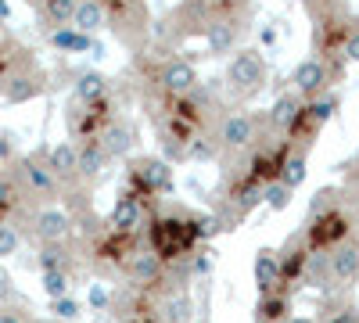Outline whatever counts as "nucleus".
Returning <instances> with one entry per match:
<instances>
[{
    "label": "nucleus",
    "instance_id": "72a5a7b5",
    "mask_svg": "<svg viewBox=\"0 0 359 323\" xmlns=\"http://www.w3.org/2000/svg\"><path fill=\"white\" fill-rule=\"evenodd\" d=\"M320 323H359V305L355 302H341L334 312H327Z\"/></svg>",
    "mask_w": 359,
    "mask_h": 323
},
{
    "label": "nucleus",
    "instance_id": "7ed1b4c3",
    "mask_svg": "<svg viewBox=\"0 0 359 323\" xmlns=\"http://www.w3.org/2000/svg\"><path fill=\"white\" fill-rule=\"evenodd\" d=\"M15 180H18V187H22L29 198H43V201H50L57 191H62V180L50 172L47 155H25V158H18Z\"/></svg>",
    "mask_w": 359,
    "mask_h": 323
},
{
    "label": "nucleus",
    "instance_id": "4c0bfd02",
    "mask_svg": "<svg viewBox=\"0 0 359 323\" xmlns=\"http://www.w3.org/2000/svg\"><path fill=\"white\" fill-rule=\"evenodd\" d=\"M345 57H348V62H359V22L348 29V40H345Z\"/></svg>",
    "mask_w": 359,
    "mask_h": 323
},
{
    "label": "nucleus",
    "instance_id": "79ce46f5",
    "mask_svg": "<svg viewBox=\"0 0 359 323\" xmlns=\"http://www.w3.org/2000/svg\"><path fill=\"white\" fill-rule=\"evenodd\" d=\"M11 18V4H8V0H0V22H8Z\"/></svg>",
    "mask_w": 359,
    "mask_h": 323
},
{
    "label": "nucleus",
    "instance_id": "2f4dec72",
    "mask_svg": "<svg viewBox=\"0 0 359 323\" xmlns=\"http://www.w3.org/2000/svg\"><path fill=\"white\" fill-rule=\"evenodd\" d=\"M18 198H22V187L15 180V172H0V212L18 205Z\"/></svg>",
    "mask_w": 359,
    "mask_h": 323
},
{
    "label": "nucleus",
    "instance_id": "4be33fe9",
    "mask_svg": "<svg viewBox=\"0 0 359 323\" xmlns=\"http://www.w3.org/2000/svg\"><path fill=\"white\" fill-rule=\"evenodd\" d=\"M306 176H309V158H306V151H291V155L284 158V165H280V176H277V180H280L284 187L298 191V187L306 184Z\"/></svg>",
    "mask_w": 359,
    "mask_h": 323
},
{
    "label": "nucleus",
    "instance_id": "c9c22d12",
    "mask_svg": "<svg viewBox=\"0 0 359 323\" xmlns=\"http://www.w3.org/2000/svg\"><path fill=\"white\" fill-rule=\"evenodd\" d=\"M212 270H216L212 248H208V252H198V255H194V262H191V273H194V277H212Z\"/></svg>",
    "mask_w": 359,
    "mask_h": 323
},
{
    "label": "nucleus",
    "instance_id": "a19ab883",
    "mask_svg": "<svg viewBox=\"0 0 359 323\" xmlns=\"http://www.w3.org/2000/svg\"><path fill=\"white\" fill-rule=\"evenodd\" d=\"M15 155V144H11V137H0V158H11Z\"/></svg>",
    "mask_w": 359,
    "mask_h": 323
},
{
    "label": "nucleus",
    "instance_id": "423d86ee",
    "mask_svg": "<svg viewBox=\"0 0 359 323\" xmlns=\"http://www.w3.org/2000/svg\"><path fill=\"white\" fill-rule=\"evenodd\" d=\"M43 90H47V79H43V72H36V69H18V72H11L4 83H0V97H4L8 104L36 101Z\"/></svg>",
    "mask_w": 359,
    "mask_h": 323
},
{
    "label": "nucleus",
    "instance_id": "c756f323",
    "mask_svg": "<svg viewBox=\"0 0 359 323\" xmlns=\"http://www.w3.org/2000/svg\"><path fill=\"white\" fill-rule=\"evenodd\" d=\"M291 198H294V191H291V187H284L280 180H273V184L266 187V194H262V205H266L269 212H284L287 205H291Z\"/></svg>",
    "mask_w": 359,
    "mask_h": 323
},
{
    "label": "nucleus",
    "instance_id": "2eb2a0df",
    "mask_svg": "<svg viewBox=\"0 0 359 323\" xmlns=\"http://www.w3.org/2000/svg\"><path fill=\"white\" fill-rule=\"evenodd\" d=\"M237 36H241V25H237L233 18H216L205 25V47L208 54H230L237 47Z\"/></svg>",
    "mask_w": 359,
    "mask_h": 323
},
{
    "label": "nucleus",
    "instance_id": "9b49d317",
    "mask_svg": "<svg viewBox=\"0 0 359 323\" xmlns=\"http://www.w3.org/2000/svg\"><path fill=\"white\" fill-rule=\"evenodd\" d=\"M158 83H162V90L169 94V97H187V94H194L198 90V72H194V65L191 62H165L162 65V76H158Z\"/></svg>",
    "mask_w": 359,
    "mask_h": 323
},
{
    "label": "nucleus",
    "instance_id": "b1692460",
    "mask_svg": "<svg viewBox=\"0 0 359 323\" xmlns=\"http://www.w3.org/2000/svg\"><path fill=\"white\" fill-rule=\"evenodd\" d=\"M104 94H108V79H104L101 72H83V76L76 79V101L97 104Z\"/></svg>",
    "mask_w": 359,
    "mask_h": 323
},
{
    "label": "nucleus",
    "instance_id": "cd10ccee",
    "mask_svg": "<svg viewBox=\"0 0 359 323\" xmlns=\"http://www.w3.org/2000/svg\"><path fill=\"white\" fill-rule=\"evenodd\" d=\"M302 115H306V123L320 133V126L331 123V115H334V101H331V97H323V101H320V97H316V101H306V111H302Z\"/></svg>",
    "mask_w": 359,
    "mask_h": 323
},
{
    "label": "nucleus",
    "instance_id": "f704fd0d",
    "mask_svg": "<svg viewBox=\"0 0 359 323\" xmlns=\"http://www.w3.org/2000/svg\"><path fill=\"white\" fill-rule=\"evenodd\" d=\"M50 312L62 319V323H72V319L79 316V302H76L72 295H65V298H57V302L50 305Z\"/></svg>",
    "mask_w": 359,
    "mask_h": 323
},
{
    "label": "nucleus",
    "instance_id": "1a4fd4ad",
    "mask_svg": "<svg viewBox=\"0 0 359 323\" xmlns=\"http://www.w3.org/2000/svg\"><path fill=\"white\" fill-rule=\"evenodd\" d=\"M33 233L43 245H65L72 233V216L65 209H57V205H47V209L33 216Z\"/></svg>",
    "mask_w": 359,
    "mask_h": 323
},
{
    "label": "nucleus",
    "instance_id": "9d476101",
    "mask_svg": "<svg viewBox=\"0 0 359 323\" xmlns=\"http://www.w3.org/2000/svg\"><path fill=\"white\" fill-rule=\"evenodd\" d=\"M252 277L259 295H269V291H280L284 287V273H280V252L277 248H259L255 262H252Z\"/></svg>",
    "mask_w": 359,
    "mask_h": 323
},
{
    "label": "nucleus",
    "instance_id": "0eeeda50",
    "mask_svg": "<svg viewBox=\"0 0 359 323\" xmlns=\"http://www.w3.org/2000/svg\"><path fill=\"white\" fill-rule=\"evenodd\" d=\"M133 180L144 194H169L172 191V165L165 158H137L133 162Z\"/></svg>",
    "mask_w": 359,
    "mask_h": 323
},
{
    "label": "nucleus",
    "instance_id": "37998d69",
    "mask_svg": "<svg viewBox=\"0 0 359 323\" xmlns=\"http://www.w3.org/2000/svg\"><path fill=\"white\" fill-rule=\"evenodd\" d=\"M287 323H320V319H313V316H291Z\"/></svg>",
    "mask_w": 359,
    "mask_h": 323
},
{
    "label": "nucleus",
    "instance_id": "f3484780",
    "mask_svg": "<svg viewBox=\"0 0 359 323\" xmlns=\"http://www.w3.org/2000/svg\"><path fill=\"white\" fill-rule=\"evenodd\" d=\"M255 319H259V323L291 319V287H280V291H269V295H259V302H255Z\"/></svg>",
    "mask_w": 359,
    "mask_h": 323
},
{
    "label": "nucleus",
    "instance_id": "39448f33",
    "mask_svg": "<svg viewBox=\"0 0 359 323\" xmlns=\"http://www.w3.org/2000/svg\"><path fill=\"white\" fill-rule=\"evenodd\" d=\"M126 280L137 287V291H147V287H155L162 277H165V259L151 248H140L126 259Z\"/></svg>",
    "mask_w": 359,
    "mask_h": 323
},
{
    "label": "nucleus",
    "instance_id": "6ab92c4d",
    "mask_svg": "<svg viewBox=\"0 0 359 323\" xmlns=\"http://www.w3.org/2000/svg\"><path fill=\"white\" fill-rule=\"evenodd\" d=\"M104 18H108V11H104L101 0H79L76 18H72V29H79V33H86V36H94L97 29L104 25Z\"/></svg>",
    "mask_w": 359,
    "mask_h": 323
},
{
    "label": "nucleus",
    "instance_id": "6e6552de",
    "mask_svg": "<svg viewBox=\"0 0 359 323\" xmlns=\"http://www.w3.org/2000/svg\"><path fill=\"white\" fill-rule=\"evenodd\" d=\"M255 115L248 111H230L226 119L219 123V144H223V151H245L255 144Z\"/></svg>",
    "mask_w": 359,
    "mask_h": 323
},
{
    "label": "nucleus",
    "instance_id": "f03ea898",
    "mask_svg": "<svg viewBox=\"0 0 359 323\" xmlns=\"http://www.w3.org/2000/svg\"><path fill=\"white\" fill-rule=\"evenodd\" d=\"M266 57L255 50V47H245L237 50L230 62H226V90L233 97H252L266 86Z\"/></svg>",
    "mask_w": 359,
    "mask_h": 323
},
{
    "label": "nucleus",
    "instance_id": "dca6fc26",
    "mask_svg": "<svg viewBox=\"0 0 359 323\" xmlns=\"http://www.w3.org/2000/svg\"><path fill=\"white\" fill-rule=\"evenodd\" d=\"M302 108H306V101L298 97V94H284V97H277L273 108H269V115H266L269 130H277V133L287 137V133L294 130V123H298V115H302Z\"/></svg>",
    "mask_w": 359,
    "mask_h": 323
},
{
    "label": "nucleus",
    "instance_id": "a18cd8bd",
    "mask_svg": "<svg viewBox=\"0 0 359 323\" xmlns=\"http://www.w3.org/2000/svg\"><path fill=\"white\" fill-rule=\"evenodd\" d=\"M302 4H313V0H302Z\"/></svg>",
    "mask_w": 359,
    "mask_h": 323
},
{
    "label": "nucleus",
    "instance_id": "e433bc0d",
    "mask_svg": "<svg viewBox=\"0 0 359 323\" xmlns=\"http://www.w3.org/2000/svg\"><path fill=\"white\" fill-rule=\"evenodd\" d=\"M90 305H94V309H108L111 305V295H108V291L101 287V284H90Z\"/></svg>",
    "mask_w": 359,
    "mask_h": 323
},
{
    "label": "nucleus",
    "instance_id": "a878e982",
    "mask_svg": "<svg viewBox=\"0 0 359 323\" xmlns=\"http://www.w3.org/2000/svg\"><path fill=\"white\" fill-rule=\"evenodd\" d=\"M219 151H223L219 137H194L187 148V158L191 162H212V158H219Z\"/></svg>",
    "mask_w": 359,
    "mask_h": 323
},
{
    "label": "nucleus",
    "instance_id": "ddd939ff",
    "mask_svg": "<svg viewBox=\"0 0 359 323\" xmlns=\"http://www.w3.org/2000/svg\"><path fill=\"white\" fill-rule=\"evenodd\" d=\"M331 280L334 287H352L359 280V241H345L331 252Z\"/></svg>",
    "mask_w": 359,
    "mask_h": 323
},
{
    "label": "nucleus",
    "instance_id": "49530a36",
    "mask_svg": "<svg viewBox=\"0 0 359 323\" xmlns=\"http://www.w3.org/2000/svg\"><path fill=\"white\" fill-rule=\"evenodd\" d=\"M280 323H287V319H280Z\"/></svg>",
    "mask_w": 359,
    "mask_h": 323
},
{
    "label": "nucleus",
    "instance_id": "20e7f679",
    "mask_svg": "<svg viewBox=\"0 0 359 323\" xmlns=\"http://www.w3.org/2000/svg\"><path fill=\"white\" fill-rule=\"evenodd\" d=\"M334 72L327 62H320V57H302V62L294 65L291 72V83H294V94L298 97H306V101H316L327 86H331Z\"/></svg>",
    "mask_w": 359,
    "mask_h": 323
},
{
    "label": "nucleus",
    "instance_id": "412c9836",
    "mask_svg": "<svg viewBox=\"0 0 359 323\" xmlns=\"http://www.w3.org/2000/svg\"><path fill=\"white\" fill-rule=\"evenodd\" d=\"M162 319L165 323H191V312H194V305H191V295L187 291H169V295L162 298Z\"/></svg>",
    "mask_w": 359,
    "mask_h": 323
},
{
    "label": "nucleus",
    "instance_id": "bb28decb",
    "mask_svg": "<svg viewBox=\"0 0 359 323\" xmlns=\"http://www.w3.org/2000/svg\"><path fill=\"white\" fill-rule=\"evenodd\" d=\"M54 270L69 273V248L65 245H43V252H40V273H54Z\"/></svg>",
    "mask_w": 359,
    "mask_h": 323
},
{
    "label": "nucleus",
    "instance_id": "ea45409f",
    "mask_svg": "<svg viewBox=\"0 0 359 323\" xmlns=\"http://www.w3.org/2000/svg\"><path fill=\"white\" fill-rule=\"evenodd\" d=\"M0 323H25V319H22V312H15V309H0Z\"/></svg>",
    "mask_w": 359,
    "mask_h": 323
},
{
    "label": "nucleus",
    "instance_id": "5701e85b",
    "mask_svg": "<svg viewBox=\"0 0 359 323\" xmlns=\"http://www.w3.org/2000/svg\"><path fill=\"white\" fill-rule=\"evenodd\" d=\"M50 43H54L57 50H69V54H90V50H94V40H90L86 33H79V29H72V25L54 29Z\"/></svg>",
    "mask_w": 359,
    "mask_h": 323
},
{
    "label": "nucleus",
    "instance_id": "58836bf2",
    "mask_svg": "<svg viewBox=\"0 0 359 323\" xmlns=\"http://www.w3.org/2000/svg\"><path fill=\"white\" fill-rule=\"evenodd\" d=\"M259 43H262V47H273V43H277V29H273V25H262V29H259Z\"/></svg>",
    "mask_w": 359,
    "mask_h": 323
},
{
    "label": "nucleus",
    "instance_id": "aec40b11",
    "mask_svg": "<svg viewBox=\"0 0 359 323\" xmlns=\"http://www.w3.org/2000/svg\"><path fill=\"white\" fill-rule=\"evenodd\" d=\"M101 144H104L108 158H126V155L133 151V130L123 126V123H111V126L101 133Z\"/></svg>",
    "mask_w": 359,
    "mask_h": 323
},
{
    "label": "nucleus",
    "instance_id": "393cba45",
    "mask_svg": "<svg viewBox=\"0 0 359 323\" xmlns=\"http://www.w3.org/2000/svg\"><path fill=\"white\" fill-rule=\"evenodd\" d=\"M302 284H309V287H334L331 284V252H313L309 255Z\"/></svg>",
    "mask_w": 359,
    "mask_h": 323
},
{
    "label": "nucleus",
    "instance_id": "7c9ffc66",
    "mask_svg": "<svg viewBox=\"0 0 359 323\" xmlns=\"http://www.w3.org/2000/svg\"><path fill=\"white\" fill-rule=\"evenodd\" d=\"M40 284L47 291V298L57 302V298H65L69 295V273L65 270H54V273H40Z\"/></svg>",
    "mask_w": 359,
    "mask_h": 323
},
{
    "label": "nucleus",
    "instance_id": "a211bd4d",
    "mask_svg": "<svg viewBox=\"0 0 359 323\" xmlns=\"http://www.w3.org/2000/svg\"><path fill=\"white\" fill-rule=\"evenodd\" d=\"M108 165V151L101 137H90L86 144H79V180H97Z\"/></svg>",
    "mask_w": 359,
    "mask_h": 323
},
{
    "label": "nucleus",
    "instance_id": "c85d7f7f",
    "mask_svg": "<svg viewBox=\"0 0 359 323\" xmlns=\"http://www.w3.org/2000/svg\"><path fill=\"white\" fill-rule=\"evenodd\" d=\"M76 8H79V0H43V15H47L57 29H65V22L76 18Z\"/></svg>",
    "mask_w": 359,
    "mask_h": 323
},
{
    "label": "nucleus",
    "instance_id": "f257e3e1",
    "mask_svg": "<svg viewBox=\"0 0 359 323\" xmlns=\"http://www.w3.org/2000/svg\"><path fill=\"white\" fill-rule=\"evenodd\" d=\"M198 241V219H180V216H165L151 223V238H147V248L158 252L165 262L187 255Z\"/></svg>",
    "mask_w": 359,
    "mask_h": 323
},
{
    "label": "nucleus",
    "instance_id": "473e14b6",
    "mask_svg": "<svg viewBox=\"0 0 359 323\" xmlns=\"http://www.w3.org/2000/svg\"><path fill=\"white\" fill-rule=\"evenodd\" d=\"M18 245H22V233H18V226H11V223H0V259H11V255L18 252Z\"/></svg>",
    "mask_w": 359,
    "mask_h": 323
},
{
    "label": "nucleus",
    "instance_id": "c03bdc74",
    "mask_svg": "<svg viewBox=\"0 0 359 323\" xmlns=\"http://www.w3.org/2000/svg\"><path fill=\"white\" fill-rule=\"evenodd\" d=\"M226 4H248V0H226Z\"/></svg>",
    "mask_w": 359,
    "mask_h": 323
},
{
    "label": "nucleus",
    "instance_id": "f8f14e48",
    "mask_svg": "<svg viewBox=\"0 0 359 323\" xmlns=\"http://www.w3.org/2000/svg\"><path fill=\"white\" fill-rule=\"evenodd\" d=\"M144 205L137 194H123L115 205H111V212H108V226L118 230V233H140L144 230Z\"/></svg>",
    "mask_w": 359,
    "mask_h": 323
},
{
    "label": "nucleus",
    "instance_id": "4468645a",
    "mask_svg": "<svg viewBox=\"0 0 359 323\" xmlns=\"http://www.w3.org/2000/svg\"><path fill=\"white\" fill-rule=\"evenodd\" d=\"M47 165H50V172H54L62 184L79 180V144H72V140L54 144V148L47 151Z\"/></svg>",
    "mask_w": 359,
    "mask_h": 323
}]
</instances>
